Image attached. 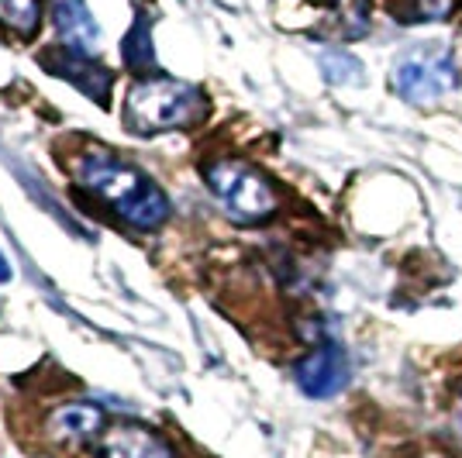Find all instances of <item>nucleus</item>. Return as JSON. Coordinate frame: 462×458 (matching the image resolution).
Instances as JSON below:
<instances>
[{
  "label": "nucleus",
  "mask_w": 462,
  "mask_h": 458,
  "mask_svg": "<svg viewBox=\"0 0 462 458\" xmlns=\"http://www.w3.org/2000/svg\"><path fill=\"white\" fill-rule=\"evenodd\" d=\"M456 87V56L445 45H418L407 49L393 66V90L407 104H439Z\"/></svg>",
  "instance_id": "4"
},
{
  "label": "nucleus",
  "mask_w": 462,
  "mask_h": 458,
  "mask_svg": "<svg viewBox=\"0 0 462 458\" xmlns=\"http://www.w3.org/2000/svg\"><path fill=\"white\" fill-rule=\"evenodd\" d=\"M456 417H459V424H462V393H459V410H456Z\"/></svg>",
  "instance_id": "14"
},
{
  "label": "nucleus",
  "mask_w": 462,
  "mask_h": 458,
  "mask_svg": "<svg viewBox=\"0 0 462 458\" xmlns=\"http://www.w3.org/2000/svg\"><path fill=\"white\" fill-rule=\"evenodd\" d=\"M125 114L135 132H170V128H187L204 114V94L183 83V79L155 77L138 79L128 90Z\"/></svg>",
  "instance_id": "2"
},
{
  "label": "nucleus",
  "mask_w": 462,
  "mask_h": 458,
  "mask_svg": "<svg viewBox=\"0 0 462 458\" xmlns=\"http://www.w3.org/2000/svg\"><path fill=\"white\" fill-rule=\"evenodd\" d=\"M456 11V0H414V21H442Z\"/></svg>",
  "instance_id": "12"
},
{
  "label": "nucleus",
  "mask_w": 462,
  "mask_h": 458,
  "mask_svg": "<svg viewBox=\"0 0 462 458\" xmlns=\"http://www.w3.org/2000/svg\"><path fill=\"white\" fill-rule=\"evenodd\" d=\"M100 458H173V448L142 424H115L97 444Z\"/></svg>",
  "instance_id": "7"
},
{
  "label": "nucleus",
  "mask_w": 462,
  "mask_h": 458,
  "mask_svg": "<svg viewBox=\"0 0 462 458\" xmlns=\"http://www.w3.org/2000/svg\"><path fill=\"white\" fill-rule=\"evenodd\" d=\"M348 359L346 352L338 348V344H321V348H314L310 355H304L297 369H293V376H297V386L314 397V400H328V397H335V393H342L348 382Z\"/></svg>",
  "instance_id": "5"
},
{
  "label": "nucleus",
  "mask_w": 462,
  "mask_h": 458,
  "mask_svg": "<svg viewBox=\"0 0 462 458\" xmlns=\"http://www.w3.org/2000/svg\"><path fill=\"white\" fill-rule=\"evenodd\" d=\"M11 279V266L4 262V255H0V283H7Z\"/></svg>",
  "instance_id": "13"
},
{
  "label": "nucleus",
  "mask_w": 462,
  "mask_h": 458,
  "mask_svg": "<svg viewBox=\"0 0 462 458\" xmlns=\"http://www.w3.org/2000/svg\"><path fill=\"white\" fill-rule=\"evenodd\" d=\"M200 172H204V183L211 187V193L221 200V207L228 210L238 224L266 221V217L276 214V207H280L270 179L259 176L249 162H238V159H214V162H208Z\"/></svg>",
  "instance_id": "3"
},
{
  "label": "nucleus",
  "mask_w": 462,
  "mask_h": 458,
  "mask_svg": "<svg viewBox=\"0 0 462 458\" xmlns=\"http://www.w3.org/2000/svg\"><path fill=\"white\" fill-rule=\"evenodd\" d=\"M42 66L52 77L66 79V83H73L87 96H94L97 104H107V96H111V73L94 56H83L77 49H49L42 56Z\"/></svg>",
  "instance_id": "6"
},
{
  "label": "nucleus",
  "mask_w": 462,
  "mask_h": 458,
  "mask_svg": "<svg viewBox=\"0 0 462 458\" xmlns=\"http://www.w3.org/2000/svg\"><path fill=\"white\" fill-rule=\"evenodd\" d=\"M52 24L59 39L83 56H97L100 49V28L83 0H52Z\"/></svg>",
  "instance_id": "9"
},
{
  "label": "nucleus",
  "mask_w": 462,
  "mask_h": 458,
  "mask_svg": "<svg viewBox=\"0 0 462 458\" xmlns=\"http://www.w3.org/2000/svg\"><path fill=\"white\" fill-rule=\"evenodd\" d=\"M49 438L59 444H79V441H94L104 435V410L94 403H66L56 407L45 420Z\"/></svg>",
  "instance_id": "8"
},
{
  "label": "nucleus",
  "mask_w": 462,
  "mask_h": 458,
  "mask_svg": "<svg viewBox=\"0 0 462 458\" xmlns=\"http://www.w3.org/2000/svg\"><path fill=\"white\" fill-rule=\"evenodd\" d=\"M77 179L100 200H107L121 221H128L138 231H155L170 217V200L155 187L145 172L121 162L115 155L87 152L73 162Z\"/></svg>",
  "instance_id": "1"
},
{
  "label": "nucleus",
  "mask_w": 462,
  "mask_h": 458,
  "mask_svg": "<svg viewBox=\"0 0 462 458\" xmlns=\"http://www.w3.org/2000/svg\"><path fill=\"white\" fill-rule=\"evenodd\" d=\"M42 18V4L39 0H0V24L18 32V35H35Z\"/></svg>",
  "instance_id": "11"
},
{
  "label": "nucleus",
  "mask_w": 462,
  "mask_h": 458,
  "mask_svg": "<svg viewBox=\"0 0 462 458\" xmlns=\"http://www.w3.org/2000/svg\"><path fill=\"white\" fill-rule=\"evenodd\" d=\"M121 52H125V66H128L132 73H149V69H155L152 28H149L145 14H138L135 18L132 32H128V39H125V45H121Z\"/></svg>",
  "instance_id": "10"
}]
</instances>
